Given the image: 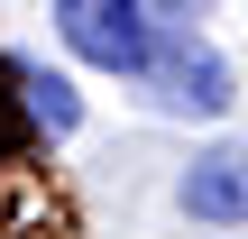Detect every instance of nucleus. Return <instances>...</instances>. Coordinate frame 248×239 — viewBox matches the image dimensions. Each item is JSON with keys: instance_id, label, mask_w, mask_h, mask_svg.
Masks as SVG:
<instances>
[{"instance_id": "nucleus-3", "label": "nucleus", "mask_w": 248, "mask_h": 239, "mask_svg": "<svg viewBox=\"0 0 248 239\" xmlns=\"http://www.w3.org/2000/svg\"><path fill=\"white\" fill-rule=\"evenodd\" d=\"M175 203L202 230H248V147H202L175 184Z\"/></svg>"}, {"instance_id": "nucleus-1", "label": "nucleus", "mask_w": 248, "mask_h": 239, "mask_svg": "<svg viewBox=\"0 0 248 239\" xmlns=\"http://www.w3.org/2000/svg\"><path fill=\"white\" fill-rule=\"evenodd\" d=\"M55 37L83 64L129 74V83H147V64H156V9L147 0H55Z\"/></svg>"}, {"instance_id": "nucleus-4", "label": "nucleus", "mask_w": 248, "mask_h": 239, "mask_svg": "<svg viewBox=\"0 0 248 239\" xmlns=\"http://www.w3.org/2000/svg\"><path fill=\"white\" fill-rule=\"evenodd\" d=\"M9 74H18V111H28L46 138H74V129H83V101H74L64 74H46V64H9Z\"/></svg>"}, {"instance_id": "nucleus-2", "label": "nucleus", "mask_w": 248, "mask_h": 239, "mask_svg": "<svg viewBox=\"0 0 248 239\" xmlns=\"http://www.w3.org/2000/svg\"><path fill=\"white\" fill-rule=\"evenodd\" d=\"M147 92L166 111H230V64L212 55V37H193L175 9H156V64H147Z\"/></svg>"}]
</instances>
